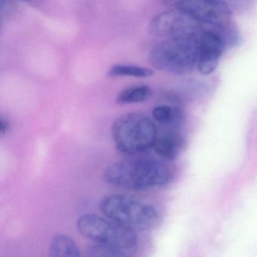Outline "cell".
Returning <instances> with one entry per match:
<instances>
[{"label": "cell", "mask_w": 257, "mask_h": 257, "mask_svg": "<svg viewBox=\"0 0 257 257\" xmlns=\"http://www.w3.org/2000/svg\"><path fill=\"white\" fill-rule=\"evenodd\" d=\"M78 231L94 243L110 246L127 252L135 249L138 237L135 231L114 222L109 218L95 214H85L79 217Z\"/></svg>", "instance_id": "obj_4"}, {"label": "cell", "mask_w": 257, "mask_h": 257, "mask_svg": "<svg viewBox=\"0 0 257 257\" xmlns=\"http://www.w3.org/2000/svg\"><path fill=\"white\" fill-rule=\"evenodd\" d=\"M10 127V124L8 120L4 118V116L1 117V118H0V133H1V135H5L8 132Z\"/></svg>", "instance_id": "obj_15"}, {"label": "cell", "mask_w": 257, "mask_h": 257, "mask_svg": "<svg viewBox=\"0 0 257 257\" xmlns=\"http://www.w3.org/2000/svg\"><path fill=\"white\" fill-rule=\"evenodd\" d=\"M153 74L154 71L151 69L132 64H115L108 71V75L111 77L149 78Z\"/></svg>", "instance_id": "obj_12"}, {"label": "cell", "mask_w": 257, "mask_h": 257, "mask_svg": "<svg viewBox=\"0 0 257 257\" xmlns=\"http://www.w3.org/2000/svg\"><path fill=\"white\" fill-rule=\"evenodd\" d=\"M88 257H128L126 252L103 245L93 243L88 250Z\"/></svg>", "instance_id": "obj_14"}, {"label": "cell", "mask_w": 257, "mask_h": 257, "mask_svg": "<svg viewBox=\"0 0 257 257\" xmlns=\"http://www.w3.org/2000/svg\"><path fill=\"white\" fill-rule=\"evenodd\" d=\"M155 121L161 124H171L177 121L181 117L180 109L168 105H159L156 106L152 112Z\"/></svg>", "instance_id": "obj_13"}, {"label": "cell", "mask_w": 257, "mask_h": 257, "mask_svg": "<svg viewBox=\"0 0 257 257\" xmlns=\"http://www.w3.org/2000/svg\"><path fill=\"white\" fill-rule=\"evenodd\" d=\"M100 210L106 217L135 232L153 229L162 221L153 206L125 195L106 197L100 202Z\"/></svg>", "instance_id": "obj_2"}, {"label": "cell", "mask_w": 257, "mask_h": 257, "mask_svg": "<svg viewBox=\"0 0 257 257\" xmlns=\"http://www.w3.org/2000/svg\"><path fill=\"white\" fill-rule=\"evenodd\" d=\"M49 257H81V253L76 242L70 236L58 234L51 240Z\"/></svg>", "instance_id": "obj_10"}, {"label": "cell", "mask_w": 257, "mask_h": 257, "mask_svg": "<svg viewBox=\"0 0 257 257\" xmlns=\"http://www.w3.org/2000/svg\"><path fill=\"white\" fill-rule=\"evenodd\" d=\"M152 96V89L145 85H133L120 91L116 97L118 104H135L147 101Z\"/></svg>", "instance_id": "obj_11"}, {"label": "cell", "mask_w": 257, "mask_h": 257, "mask_svg": "<svg viewBox=\"0 0 257 257\" xmlns=\"http://www.w3.org/2000/svg\"><path fill=\"white\" fill-rule=\"evenodd\" d=\"M112 135L117 150L126 155L144 153L154 147L158 137L156 124L141 113H126L113 121Z\"/></svg>", "instance_id": "obj_3"}, {"label": "cell", "mask_w": 257, "mask_h": 257, "mask_svg": "<svg viewBox=\"0 0 257 257\" xmlns=\"http://www.w3.org/2000/svg\"><path fill=\"white\" fill-rule=\"evenodd\" d=\"M174 5L196 22L213 25L218 29L228 28L231 23V10L222 1L183 0L174 2Z\"/></svg>", "instance_id": "obj_7"}, {"label": "cell", "mask_w": 257, "mask_h": 257, "mask_svg": "<svg viewBox=\"0 0 257 257\" xmlns=\"http://www.w3.org/2000/svg\"><path fill=\"white\" fill-rule=\"evenodd\" d=\"M198 22L180 10H169L155 16L149 30L153 35L168 40H199Z\"/></svg>", "instance_id": "obj_6"}, {"label": "cell", "mask_w": 257, "mask_h": 257, "mask_svg": "<svg viewBox=\"0 0 257 257\" xmlns=\"http://www.w3.org/2000/svg\"><path fill=\"white\" fill-rule=\"evenodd\" d=\"M199 40H168L162 42L150 50V63L157 70L166 73H189L197 64Z\"/></svg>", "instance_id": "obj_5"}, {"label": "cell", "mask_w": 257, "mask_h": 257, "mask_svg": "<svg viewBox=\"0 0 257 257\" xmlns=\"http://www.w3.org/2000/svg\"><path fill=\"white\" fill-rule=\"evenodd\" d=\"M103 179L112 186L131 191H145L171 183L173 172L164 162L147 158L124 159L109 165Z\"/></svg>", "instance_id": "obj_1"}, {"label": "cell", "mask_w": 257, "mask_h": 257, "mask_svg": "<svg viewBox=\"0 0 257 257\" xmlns=\"http://www.w3.org/2000/svg\"><path fill=\"white\" fill-rule=\"evenodd\" d=\"M225 46L222 35L215 31H207L200 37L196 65L201 74H211L216 70Z\"/></svg>", "instance_id": "obj_8"}, {"label": "cell", "mask_w": 257, "mask_h": 257, "mask_svg": "<svg viewBox=\"0 0 257 257\" xmlns=\"http://www.w3.org/2000/svg\"><path fill=\"white\" fill-rule=\"evenodd\" d=\"M184 140L179 133L168 132L158 137L153 149L158 156L166 160H174L181 153Z\"/></svg>", "instance_id": "obj_9"}]
</instances>
